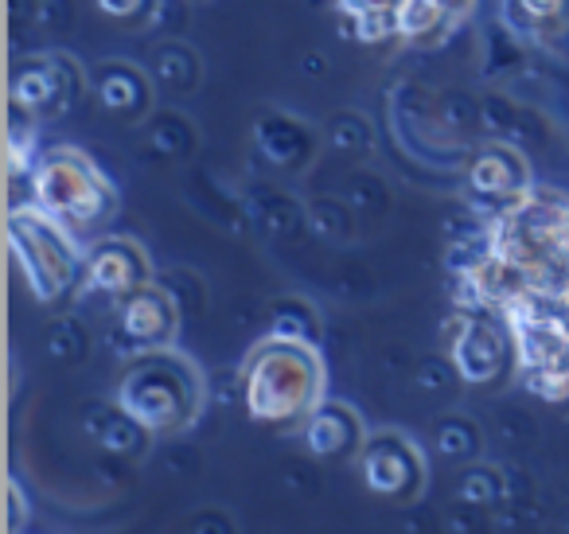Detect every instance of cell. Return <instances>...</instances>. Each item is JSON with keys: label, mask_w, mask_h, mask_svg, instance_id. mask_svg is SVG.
I'll return each instance as SVG.
<instances>
[{"label": "cell", "mask_w": 569, "mask_h": 534, "mask_svg": "<svg viewBox=\"0 0 569 534\" xmlns=\"http://www.w3.org/2000/svg\"><path fill=\"white\" fill-rule=\"evenodd\" d=\"M371 121L363 118L359 110H340L332 118V126H328V145L340 152H367L371 149Z\"/></svg>", "instance_id": "cb8c5ba5"}, {"label": "cell", "mask_w": 569, "mask_h": 534, "mask_svg": "<svg viewBox=\"0 0 569 534\" xmlns=\"http://www.w3.org/2000/svg\"><path fill=\"white\" fill-rule=\"evenodd\" d=\"M149 145H152V149H160V152H168V157H183V152L196 149V129H191V121L164 113V118H152Z\"/></svg>", "instance_id": "d4e9b609"}, {"label": "cell", "mask_w": 569, "mask_h": 534, "mask_svg": "<svg viewBox=\"0 0 569 534\" xmlns=\"http://www.w3.org/2000/svg\"><path fill=\"white\" fill-rule=\"evenodd\" d=\"M433 4L441 12H449V17L457 20V24H465V20L476 12V0H433Z\"/></svg>", "instance_id": "f1b7e54d"}, {"label": "cell", "mask_w": 569, "mask_h": 534, "mask_svg": "<svg viewBox=\"0 0 569 534\" xmlns=\"http://www.w3.org/2000/svg\"><path fill=\"white\" fill-rule=\"evenodd\" d=\"M269 332L284 339H301V344H317L320 347V313L312 308V300L305 297H277L269 305Z\"/></svg>", "instance_id": "d6986e66"}, {"label": "cell", "mask_w": 569, "mask_h": 534, "mask_svg": "<svg viewBox=\"0 0 569 534\" xmlns=\"http://www.w3.org/2000/svg\"><path fill=\"white\" fill-rule=\"evenodd\" d=\"M253 141H258L261 157L281 172H301L317 157V134L293 113H261L253 121Z\"/></svg>", "instance_id": "5bb4252c"}, {"label": "cell", "mask_w": 569, "mask_h": 534, "mask_svg": "<svg viewBox=\"0 0 569 534\" xmlns=\"http://www.w3.org/2000/svg\"><path fill=\"white\" fill-rule=\"evenodd\" d=\"M238 390H242V409L253 425L301 429L312 409L325 402V355L317 344L269 332L246 352L242 370H238Z\"/></svg>", "instance_id": "6da1fadb"}, {"label": "cell", "mask_w": 569, "mask_h": 534, "mask_svg": "<svg viewBox=\"0 0 569 534\" xmlns=\"http://www.w3.org/2000/svg\"><path fill=\"white\" fill-rule=\"evenodd\" d=\"M203 370L176 347L129 355L113 383V406L126 409L152 437H176V433L191 429L203 414Z\"/></svg>", "instance_id": "7a4b0ae2"}, {"label": "cell", "mask_w": 569, "mask_h": 534, "mask_svg": "<svg viewBox=\"0 0 569 534\" xmlns=\"http://www.w3.org/2000/svg\"><path fill=\"white\" fill-rule=\"evenodd\" d=\"M28 515H32V507H28V500H24V487H20L17 479H9V534H20Z\"/></svg>", "instance_id": "83f0119b"}, {"label": "cell", "mask_w": 569, "mask_h": 534, "mask_svg": "<svg viewBox=\"0 0 569 534\" xmlns=\"http://www.w3.org/2000/svg\"><path fill=\"white\" fill-rule=\"evenodd\" d=\"M356 468L363 487L375 500L387 503H413L426 492L429 461L421 445L402 429H375L367 433L363 448L356 456Z\"/></svg>", "instance_id": "52a82bcc"}, {"label": "cell", "mask_w": 569, "mask_h": 534, "mask_svg": "<svg viewBox=\"0 0 569 534\" xmlns=\"http://www.w3.org/2000/svg\"><path fill=\"white\" fill-rule=\"evenodd\" d=\"M32 204L63 222L74 238L94 235L118 211V188L82 149L59 145L32 168Z\"/></svg>", "instance_id": "3957f363"}, {"label": "cell", "mask_w": 569, "mask_h": 534, "mask_svg": "<svg viewBox=\"0 0 569 534\" xmlns=\"http://www.w3.org/2000/svg\"><path fill=\"white\" fill-rule=\"evenodd\" d=\"M519 367H566L569 363V297L527 289L503 313Z\"/></svg>", "instance_id": "ba28073f"}, {"label": "cell", "mask_w": 569, "mask_h": 534, "mask_svg": "<svg viewBox=\"0 0 569 534\" xmlns=\"http://www.w3.org/2000/svg\"><path fill=\"white\" fill-rule=\"evenodd\" d=\"M90 95L121 126H141L157 110V79L129 59H106L90 75Z\"/></svg>", "instance_id": "7c38bea8"}, {"label": "cell", "mask_w": 569, "mask_h": 534, "mask_svg": "<svg viewBox=\"0 0 569 534\" xmlns=\"http://www.w3.org/2000/svg\"><path fill=\"white\" fill-rule=\"evenodd\" d=\"M460 500H472V503H491L499 492H503V479H499L496 468H488V464H476V468H468L465 476H460Z\"/></svg>", "instance_id": "484cf974"}, {"label": "cell", "mask_w": 569, "mask_h": 534, "mask_svg": "<svg viewBox=\"0 0 569 534\" xmlns=\"http://www.w3.org/2000/svg\"><path fill=\"white\" fill-rule=\"evenodd\" d=\"M32 157H36V134L32 129H20V118H17L9 129V172L32 176V168H36Z\"/></svg>", "instance_id": "4316f807"}, {"label": "cell", "mask_w": 569, "mask_h": 534, "mask_svg": "<svg viewBox=\"0 0 569 534\" xmlns=\"http://www.w3.org/2000/svg\"><path fill=\"white\" fill-rule=\"evenodd\" d=\"M535 188L530 160L507 141H480L465 157V191L480 211H507Z\"/></svg>", "instance_id": "9c48e42d"}, {"label": "cell", "mask_w": 569, "mask_h": 534, "mask_svg": "<svg viewBox=\"0 0 569 534\" xmlns=\"http://www.w3.org/2000/svg\"><path fill=\"white\" fill-rule=\"evenodd\" d=\"M433 445L445 461H476L483 448V437H480V429H476V422L452 414V417H445V422H437Z\"/></svg>", "instance_id": "44dd1931"}, {"label": "cell", "mask_w": 569, "mask_h": 534, "mask_svg": "<svg viewBox=\"0 0 569 534\" xmlns=\"http://www.w3.org/2000/svg\"><path fill=\"white\" fill-rule=\"evenodd\" d=\"M499 24L522 43H553L569 32V0H499Z\"/></svg>", "instance_id": "9a60e30c"}, {"label": "cell", "mask_w": 569, "mask_h": 534, "mask_svg": "<svg viewBox=\"0 0 569 534\" xmlns=\"http://www.w3.org/2000/svg\"><path fill=\"white\" fill-rule=\"evenodd\" d=\"M94 12L113 28H126V32H141L157 20L160 0H90Z\"/></svg>", "instance_id": "7402d4cb"}, {"label": "cell", "mask_w": 569, "mask_h": 534, "mask_svg": "<svg viewBox=\"0 0 569 534\" xmlns=\"http://www.w3.org/2000/svg\"><path fill=\"white\" fill-rule=\"evenodd\" d=\"M367 422L356 406L348 402L325 398L309 414V422L301 425V441L309 448V456L317 461H356L359 448L367 441Z\"/></svg>", "instance_id": "4fadbf2b"}, {"label": "cell", "mask_w": 569, "mask_h": 534, "mask_svg": "<svg viewBox=\"0 0 569 534\" xmlns=\"http://www.w3.org/2000/svg\"><path fill=\"white\" fill-rule=\"evenodd\" d=\"M152 281V261L149 250H144L137 238L126 235H110L98 238V243L87 246L82 254V293H98V297L121 300L126 293L141 289V285Z\"/></svg>", "instance_id": "8fae6325"}, {"label": "cell", "mask_w": 569, "mask_h": 534, "mask_svg": "<svg viewBox=\"0 0 569 534\" xmlns=\"http://www.w3.org/2000/svg\"><path fill=\"white\" fill-rule=\"evenodd\" d=\"M452 28L457 20L437 9L433 0H402V9H398V43L406 48H437L449 40Z\"/></svg>", "instance_id": "ac0fdd59"}, {"label": "cell", "mask_w": 569, "mask_h": 534, "mask_svg": "<svg viewBox=\"0 0 569 534\" xmlns=\"http://www.w3.org/2000/svg\"><path fill=\"white\" fill-rule=\"evenodd\" d=\"M398 9H402V0H332L340 32L363 48L398 43Z\"/></svg>", "instance_id": "2e32d148"}, {"label": "cell", "mask_w": 569, "mask_h": 534, "mask_svg": "<svg viewBox=\"0 0 569 534\" xmlns=\"http://www.w3.org/2000/svg\"><path fill=\"white\" fill-rule=\"evenodd\" d=\"M113 320H118L113 336L118 344H126L129 355L157 352V347H172L176 332H180V305L164 285L149 281L118 300Z\"/></svg>", "instance_id": "30bf717a"}, {"label": "cell", "mask_w": 569, "mask_h": 534, "mask_svg": "<svg viewBox=\"0 0 569 534\" xmlns=\"http://www.w3.org/2000/svg\"><path fill=\"white\" fill-rule=\"evenodd\" d=\"M522 390L546 406L569 409V363L566 367H522Z\"/></svg>", "instance_id": "603a6c76"}, {"label": "cell", "mask_w": 569, "mask_h": 534, "mask_svg": "<svg viewBox=\"0 0 569 534\" xmlns=\"http://www.w3.org/2000/svg\"><path fill=\"white\" fill-rule=\"evenodd\" d=\"M4 227H9L12 266L20 269L32 300L56 305V300H63L79 285L82 254L87 250H79V243H74V235L63 222H56L48 211L28 204V207H12Z\"/></svg>", "instance_id": "277c9868"}, {"label": "cell", "mask_w": 569, "mask_h": 534, "mask_svg": "<svg viewBox=\"0 0 569 534\" xmlns=\"http://www.w3.org/2000/svg\"><path fill=\"white\" fill-rule=\"evenodd\" d=\"M566 246H569V230H566Z\"/></svg>", "instance_id": "f546056e"}, {"label": "cell", "mask_w": 569, "mask_h": 534, "mask_svg": "<svg viewBox=\"0 0 569 534\" xmlns=\"http://www.w3.org/2000/svg\"><path fill=\"white\" fill-rule=\"evenodd\" d=\"M90 90V75L67 51H36L12 63L9 71V106L24 121L67 118Z\"/></svg>", "instance_id": "5b68a950"}, {"label": "cell", "mask_w": 569, "mask_h": 534, "mask_svg": "<svg viewBox=\"0 0 569 534\" xmlns=\"http://www.w3.org/2000/svg\"><path fill=\"white\" fill-rule=\"evenodd\" d=\"M149 441L157 437L144 425H137L121 406H110V414L102 417V429H98V445L110 448L113 456H144Z\"/></svg>", "instance_id": "ffe728a7"}, {"label": "cell", "mask_w": 569, "mask_h": 534, "mask_svg": "<svg viewBox=\"0 0 569 534\" xmlns=\"http://www.w3.org/2000/svg\"><path fill=\"white\" fill-rule=\"evenodd\" d=\"M445 352H449L452 375L465 386L488 390L519 363L515 355L511 328L499 313H480V308H460L445 328Z\"/></svg>", "instance_id": "8992f818"}, {"label": "cell", "mask_w": 569, "mask_h": 534, "mask_svg": "<svg viewBox=\"0 0 569 534\" xmlns=\"http://www.w3.org/2000/svg\"><path fill=\"white\" fill-rule=\"evenodd\" d=\"M152 79H157L160 95L183 98L199 87V79H203V63H199V56H196L191 43L168 40V43H160L157 56H152Z\"/></svg>", "instance_id": "e0dca14e"}]
</instances>
